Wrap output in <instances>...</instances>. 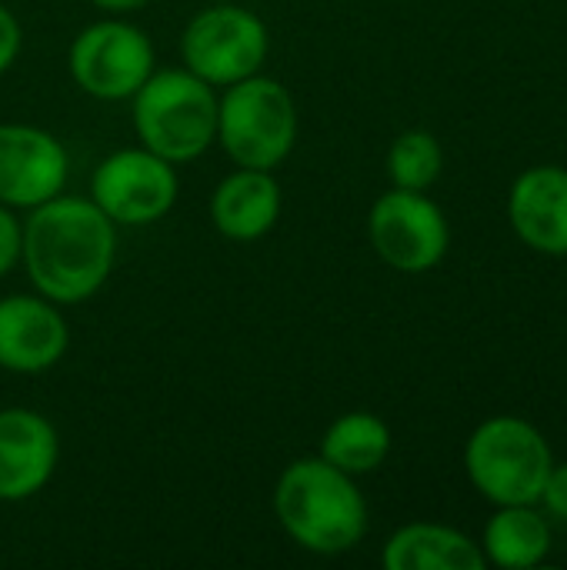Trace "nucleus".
Returning a JSON list of instances; mask_svg holds the SVG:
<instances>
[{
  "label": "nucleus",
  "mask_w": 567,
  "mask_h": 570,
  "mask_svg": "<svg viewBox=\"0 0 567 570\" xmlns=\"http://www.w3.org/2000/svg\"><path fill=\"white\" fill-rule=\"evenodd\" d=\"M70 157L63 144L33 124H0V204L33 210L63 194Z\"/></svg>",
  "instance_id": "nucleus-10"
},
{
  "label": "nucleus",
  "mask_w": 567,
  "mask_h": 570,
  "mask_svg": "<svg viewBox=\"0 0 567 570\" xmlns=\"http://www.w3.org/2000/svg\"><path fill=\"white\" fill-rule=\"evenodd\" d=\"M20 254H23V220L13 214V207L0 204V277L20 264Z\"/></svg>",
  "instance_id": "nucleus-19"
},
{
  "label": "nucleus",
  "mask_w": 567,
  "mask_h": 570,
  "mask_svg": "<svg viewBox=\"0 0 567 570\" xmlns=\"http://www.w3.org/2000/svg\"><path fill=\"white\" fill-rule=\"evenodd\" d=\"M117 224L90 200L57 194L23 220L20 264L33 291L57 307L90 301L114 274Z\"/></svg>",
  "instance_id": "nucleus-1"
},
{
  "label": "nucleus",
  "mask_w": 567,
  "mask_h": 570,
  "mask_svg": "<svg viewBox=\"0 0 567 570\" xmlns=\"http://www.w3.org/2000/svg\"><path fill=\"white\" fill-rule=\"evenodd\" d=\"M508 220L525 247L567 257V167L538 164L518 174L508 194Z\"/></svg>",
  "instance_id": "nucleus-13"
},
{
  "label": "nucleus",
  "mask_w": 567,
  "mask_h": 570,
  "mask_svg": "<svg viewBox=\"0 0 567 570\" xmlns=\"http://www.w3.org/2000/svg\"><path fill=\"white\" fill-rule=\"evenodd\" d=\"M538 508L551 518V521H561L567 524V464H555L548 481H545V491L538 498Z\"/></svg>",
  "instance_id": "nucleus-20"
},
{
  "label": "nucleus",
  "mask_w": 567,
  "mask_h": 570,
  "mask_svg": "<svg viewBox=\"0 0 567 570\" xmlns=\"http://www.w3.org/2000/svg\"><path fill=\"white\" fill-rule=\"evenodd\" d=\"M551 468L555 454L548 438L515 414L481 421L465 444L468 481L495 508L538 504Z\"/></svg>",
  "instance_id": "nucleus-4"
},
{
  "label": "nucleus",
  "mask_w": 567,
  "mask_h": 570,
  "mask_svg": "<svg viewBox=\"0 0 567 570\" xmlns=\"http://www.w3.org/2000/svg\"><path fill=\"white\" fill-rule=\"evenodd\" d=\"M297 130L291 90L267 73L244 77L217 97V144L237 167H281L297 147Z\"/></svg>",
  "instance_id": "nucleus-5"
},
{
  "label": "nucleus",
  "mask_w": 567,
  "mask_h": 570,
  "mask_svg": "<svg viewBox=\"0 0 567 570\" xmlns=\"http://www.w3.org/2000/svg\"><path fill=\"white\" fill-rule=\"evenodd\" d=\"M388 570H485V551L458 528L434 521H411L398 528L381 551Z\"/></svg>",
  "instance_id": "nucleus-15"
},
{
  "label": "nucleus",
  "mask_w": 567,
  "mask_h": 570,
  "mask_svg": "<svg viewBox=\"0 0 567 570\" xmlns=\"http://www.w3.org/2000/svg\"><path fill=\"white\" fill-rule=\"evenodd\" d=\"M20 47H23V27L17 13L7 3H0V77L17 63Z\"/></svg>",
  "instance_id": "nucleus-21"
},
{
  "label": "nucleus",
  "mask_w": 567,
  "mask_h": 570,
  "mask_svg": "<svg viewBox=\"0 0 567 570\" xmlns=\"http://www.w3.org/2000/svg\"><path fill=\"white\" fill-rule=\"evenodd\" d=\"M154 63L147 30L117 13L87 23L67 47L70 80L94 100H130L157 70Z\"/></svg>",
  "instance_id": "nucleus-7"
},
{
  "label": "nucleus",
  "mask_w": 567,
  "mask_h": 570,
  "mask_svg": "<svg viewBox=\"0 0 567 570\" xmlns=\"http://www.w3.org/2000/svg\"><path fill=\"white\" fill-rule=\"evenodd\" d=\"M444 170L441 140L428 130H404L388 150V180L401 190H431Z\"/></svg>",
  "instance_id": "nucleus-18"
},
{
  "label": "nucleus",
  "mask_w": 567,
  "mask_h": 570,
  "mask_svg": "<svg viewBox=\"0 0 567 570\" xmlns=\"http://www.w3.org/2000/svg\"><path fill=\"white\" fill-rule=\"evenodd\" d=\"M368 240L391 271L428 274L448 257L451 224L428 190L391 187L371 204Z\"/></svg>",
  "instance_id": "nucleus-8"
},
{
  "label": "nucleus",
  "mask_w": 567,
  "mask_h": 570,
  "mask_svg": "<svg viewBox=\"0 0 567 570\" xmlns=\"http://www.w3.org/2000/svg\"><path fill=\"white\" fill-rule=\"evenodd\" d=\"M130 117L137 140L174 167L217 144V90L187 67L154 70L130 97Z\"/></svg>",
  "instance_id": "nucleus-3"
},
{
  "label": "nucleus",
  "mask_w": 567,
  "mask_h": 570,
  "mask_svg": "<svg viewBox=\"0 0 567 570\" xmlns=\"http://www.w3.org/2000/svg\"><path fill=\"white\" fill-rule=\"evenodd\" d=\"M60 461V438L50 417L30 407L0 411V501L20 504L40 494Z\"/></svg>",
  "instance_id": "nucleus-12"
},
{
  "label": "nucleus",
  "mask_w": 567,
  "mask_h": 570,
  "mask_svg": "<svg viewBox=\"0 0 567 570\" xmlns=\"http://www.w3.org/2000/svg\"><path fill=\"white\" fill-rule=\"evenodd\" d=\"M274 514L284 534L317 558L354 551L368 534V501L351 474L317 458L291 461L274 484Z\"/></svg>",
  "instance_id": "nucleus-2"
},
{
  "label": "nucleus",
  "mask_w": 567,
  "mask_h": 570,
  "mask_svg": "<svg viewBox=\"0 0 567 570\" xmlns=\"http://www.w3.org/2000/svg\"><path fill=\"white\" fill-rule=\"evenodd\" d=\"M180 180L170 160L140 147L114 150L90 174V200L117 227H147L177 204Z\"/></svg>",
  "instance_id": "nucleus-9"
},
{
  "label": "nucleus",
  "mask_w": 567,
  "mask_h": 570,
  "mask_svg": "<svg viewBox=\"0 0 567 570\" xmlns=\"http://www.w3.org/2000/svg\"><path fill=\"white\" fill-rule=\"evenodd\" d=\"M281 204V184L271 170L237 167L211 194V224L221 237L251 244L274 230Z\"/></svg>",
  "instance_id": "nucleus-14"
},
{
  "label": "nucleus",
  "mask_w": 567,
  "mask_h": 570,
  "mask_svg": "<svg viewBox=\"0 0 567 570\" xmlns=\"http://www.w3.org/2000/svg\"><path fill=\"white\" fill-rule=\"evenodd\" d=\"M87 3H94L97 10H107V13H130V10L147 7L150 0H87Z\"/></svg>",
  "instance_id": "nucleus-22"
},
{
  "label": "nucleus",
  "mask_w": 567,
  "mask_h": 570,
  "mask_svg": "<svg viewBox=\"0 0 567 570\" xmlns=\"http://www.w3.org/2000/svg\"><path fill=\"white\" fill-rule=\"evenodd\" d=\"M70 331L60 307L33 294L0 297V371L43 374L63 361Z\"/></svg>",
  "instance_id": "nucleus-11"
},
{
  "label": "nucleus",
  "mask_w": 567,
  "mask_h": 570,
  "mask_svg": "<svg viewBox=\"0 0 567 570\" xmlns=\"http://www.w3.org/2000/svg\"><path fill=\"white\" fill-rule=\"evenodd\" d=\"M391 454V428L371 411H348L334 417L321 438V458L351 478L378 471Z\"/></svg>",
  "instance_id": "nucleus-17"
},
{
  "label": "nucleus",
  "mask_w": 567,
  "mask_h": 570,
  "mask_svg": "<svg viewBox=\"0 0 567 570\" xmlns=\"http://www.w3.org/2000/svg\"><path fill=\"white\" fill-rule=\"evenodd\" d=\"M267 53V23L241 3L204 7L180 33V63L214 90L261 73Z\"/></svg>",
  "instance_id": "nucleus-6"
},
{
  "label": "nucleus",
  "mask_w": 567,
  "mask_h": 570,
  "mask_svg": "<svg viewBox=\"0 0 567 570\" xmlns=\"http://www.w3.org/2000/svg\"><path fill=\"white\" fill-rule=\"evenodd\" d=\"M481 551L488 568L531 570L551 554V518L538 504H508L495 508L485 524Z\"/></svg>",
  "instance_id": "nucleus-16"
}]
</instances>
